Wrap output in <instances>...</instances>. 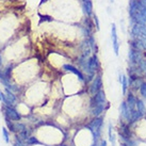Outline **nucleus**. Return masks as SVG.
<instances>
[{"label":"nucleus","instance_id":"20","mask_svg":"<svg viewBox=\"0 0 146 146\" xmlns=\"http://www.w3.org/2000/svg\"><path fill=\"white\" fill-rule=\"evenodd\" d=\"M2 135H3V140L5 143H9V134H8V131L5 128L2 129Z\"/></svg>","mask_w":146,"mask_h":146},{"label":"nucleus","instance_id":"8","mask_svg":"<svg viewBox=\"0 0 146 146\" xmlns=\"http://www.w3.org/2000/svg\"><path fill=\"white\" fill-rule=\"evenodd\" d=\"M119 112H121V115H122V117L126 121H128L129 119V115H130V111H129V108H128V105H127V102H123L119 106Z\"/></svg>","mask_w":146,"mask_h":146},{"label":"nucleus","instance_id":"25","mask_svg":"<svg viewBox=\"0 0 146 146\" xmlns=\"http://www.w3.org/2000/svg\"><path fill=\"white\" fill-rule=\"evenodd\" d=\"M21 135L23 139H27V137H28V131H27V130H24V131L21 132Z\"/></svg>","mask_w":146,"mask_h":146},{"label":"nucleus","instance_id":"31","mask_svg":"<svg viewBox=\"0 0 146 146\" xmlns=\"http://www.w3.org/2000/svg\"><path fill=\"white\" fill-rule=\"evenodd\" d=\"M46 1H47V0H41V4L44 3V2H46Z\"/></svg>","mask_w":146,"mask_h":146},{"label":"nucleus","instance_id":"28","mask_svg":"<svg viewBox=\"0 0 146 146\" xmlns=\"http://www.w3.org/2000/svg\"><path fill=\"white\" fill-rule=\"evenodd\" d=\"M100 146H107V141L106 140H102L100 142Z\"/></svg>","mask_w":146,"mask_h":146},{"label":"nucleus","instance_id":"3","mask_svg":"<svg viewBox=\"0 0 146 146\" xmlns=\"http://www.w3.org/2000/svg\"><path fill=\"white\" fill-rule=\"evenodd\" d=\"M106 105V94L105 92L100 90L96 95H94L92 100H91V109H93L97 106Z\"/></svg>","mask_w":146,"mask_h":146},{"label":"nucleus","instance_id":"7","mask_svg":"<svg viewBox=\"0 0 146 146\" xmlns=\"http://www.w3.org/2000/svg\"><path fill=\"white\" fill-rule=\"evenodd\" d=\"M63 69H65V70H68V72H72V73L75 74V75L79 78V80L83 81V79H84L83 75H82L81 72H80L79 69L76 68L75 66H73V65H69V64H65V65H63Z\"/></svg>","mask_w":146,"mask_h":146},{"label":"nucleus","instance_id":"5","mask_svg":"<svg viewBox=\"0 0 146 146\" xmlns=\"http://www.w3.org/2000/svg\"><path fill=\"white\" fill-rule=\"evenodd\" d=\"M111 38H112V45L115 54H118V49H119V44H118L117 33H116V26L115 24H112L111 27Z\"/></svg>","mask_w":146,"mask_h":146},{"label":"nucleus","instance_id":"4","mask_svg":"<svg viewBox=\"0 0 146 146\" xmlns=\"http://www.w3.org/2000/svg\"><path fill=\"white\" fill-rule=\"evenodd\" d=\"M102 76H97V77L94 79L93 83L91 84V88H90V93L91 95H96V94L102 90Z\"/></svg>","mask_w":146,"mask_h":146},{"label":"nucleus","instance_id":"24","mask_svg":"<svg viewBox=\"0 0 146 146\" xmlns=\"http://www.w3.org/2000/svg\"><path fill=\"white\" fill-rule=\"evenodd\" d=\"M0 102H7V98H5V95H3V94L0 92Z\"/></svg>","mask_w":146,"mask_h":146},{"label":"nucleus","instance_id":"27","mask_svg":"<svg viewBox=\"0 0 146 146\" xmlns=\"http://www.w3.org/2000/svg\"><path fill=\"white\" fill-rule=\"evenodd\" d=\"M43 21H51V18L49 16H44V17H42V19H41V23Z\"/></svg>","mask_w":146,"mask_h":146},{"label":"nucleus","instance_id":"21","mask_svg":"<svg viewBox=\"0 0 146 146\" xmlns=\"http://www.w3.org/2000/svg\"><path fill=\"white\" fill-rule=\"evenodd\" d=\"M140 37H145L146 38V27L145 26H142V27H141V34H140Z\"/></svg>","mask_w":146,"mask_h":146},{"label":"nucleus","instance_id":"13","mask_svg":"<svg viewBox=\"0 0 146 146\" xmlns=\"http://www.w3.org/2000/svg\"><path fill=\"white\" fill-rule=\"evenodd\" d=\"M83 10H84V13L86 15L92 14V12H93V3H92L91 0L86 1V2H83Z\"/></svg>","mask_w":146,"mask_h":146},{"label":"nucleus","instance_id":"14","mask_svg":"<svg viewBox=\"0 0 146 146\" xmlns=\"http://www.w3.org/2000/svg\"><path fill=\"white\" fill-rule=\"evenodd\" d=\"M108 137H109V141L111 142L112 146H115L116 140H115V135L112 132V124L111 123H109V125H108Z\"/></svg>","mask_w":146,"mask_h":146},{"label":"nucleus","instance_id":"16","mask_svg":"<svg viewBox=\"0 0 146 146\" xmlns=\"http://www.w3.org/2000/svg\"><path fill=\"white\" fill-rule=\"evenodd\" d=\"M5 94H7V95H5L7 97H5V98H8L5 104H8V105H11V104H13V102H15V96H14V94H13L9 89L5 90Z\"/></svg>","mask_w":146,"mask_h":146},{"label":"nucleus","instance_id":"17","mask_svg":"<svg viewBox=\"0 0 146 146\" xmlns=\"http://www.w3.org/2000/svg\"><path fill=\"white\" fill-rule=\"evenodd\" d=\"M121 84H122V88H123V93L125 94L126 91H127V88H128V79L126 76H123L122 77V82H121Z\"/></svg>","mask_w":146,"mask_h":146},{"label":"nucleus","instance_id":"1","mask_svg":"<svg viewBox=\"0 0 146 146\" xmlns=\"http://www.w3.org/2000/svg\"><path fill=\"white\" fill-rule=\"evenodd\" d=\"M102 117L100 116H98L96 117L94 121H92V123L90 124V130L93 132L94 134V138L95 140H97L99 138V135H100V131H102Z\"/></svg>","mask_w":146,"mask_h":146},{"label":"nucleus","instance_id":"11","mask_svg":"<svg viewBox=\"0 0 146 146\" xmlns=\"http://www.w3.org/2000/svg\"><path fill=\"white\" fill-rule=\"evenodd\" d=\"M127 105H128L129 111H132V110L135 109V105H137V98L134 97L131 93H129V94H128V96H127Z\"/></svg>","mask_w":146,"mask_h":146},{"label":"nucleus","instance_id":"18","mask_svg":"<svg viewBox=\"0 0 146 146\" xmlns=\"http://www.w3.org/2000/svg\"><path fill=\"white\" fill-rule=\"evenodd\" d=\"M138 42H139V45H140V47L146 50V38H145V37H140Z\"/></svg>","mask_w":146,"mask_h":146},{"label":"nucleus","instance_id":"12","mask_svg":"<svg viewBox=\"0 0 146 146\" xmlns=\"http://www.w3.org/2000/svg\"><path fill=\"white\" fill-rule=\"evenodd\" d=\"M135 108H137V110H138L142 115H145L146 114V107H145V105H144L143 100H141V99H137Z\"/></svg>","mask_w":146,"mask_h":146},{"label":"nucleus","instance_id":"29","mask_svg":"<svg viewBox=\"0 0 146 146\" xmlns=\"http://www.w3.org/2000/svg\"><path fill=\"white\" fill-rule=\"evenodd\" d=\"M95 18V21H96V27H97V29H99V23H98V19H97V17L95 16L94 17Z\"/></svg>","mask_w":146,"mask_h":146},{"label":"nucleus","instance_id":"2","mask_svg":"<svg viewBox=\"0 0 146 146\" xmlns=\"http://www.w3.org/2000/svg\"><path fill=\"white\" fill-rule=\"evenodd\" d=\"M98 67V58L96 54H93L90 58L86 64H85V70L90 74V75H95V70Z\"/></svg>","mask_w":146,"mask_h":146},{"label":"nucleus","instance_id":"15","mask_svg":"<svg viewBox=\"0 0 146 146\" xmlns=\"http://www.w3.org/2000/svg\"><path fill=\"white\" fill-rule=\"evenodd\" d=\"M104 110H105V105L97 106V107H95V108L92 109V115H94V116H99L104 112Z\"/></svg>","mask_w":146,"mask_h":146},{"label":"nucleus","instance_id":"6","mask_svg":"<svg viewBox=\"0 0 146 146\" xmlns=\"http://www.w3.org/2000/svg\"><path fill=\"white\" fill-rule=\"evenodd\" d=\"M5 113H7V117L9 119H12V121H19L21 119V114L17 112L16 110H14L13 108L7 107L5 108Z\"/></svg>","mask_w":146,"mask_h":146},{"label":"nucleus","instance_id":"30","mask_svg":"<svg viewBox=\"0 0 146 146\" xmlns=\"http://www.w3.org/2000/svg\"><path fill=\"white\" fill-rule=\"evenodd\" d=\"M119 146H126V144H125V143H121V144H119Z\"/></svg>","mask_w":146,"mask_h":146},{"label":"nucleus","instance_id":"22","mask_svg":"<svg viewBox=\"0 0 146 146\" xmlns=\"http://www.w3.org/2000/svg\"><path fill=\"white\" fill-rule=\"evenodd\" d=\"M90 45H91L92 49H95V47H96V45H95V41H94V37L93 36L90 37Z\"/></svg>","mask_w":146,"mask_h":146},{"label":"nucleus","instance_id":"23","mask_svg":"<svg viewBox=\"0 0 146 146\" xmlns=\"http://www.w3.org/2000/svg\"><path fill=\"white\" fill-rule=\"evenodd\" d=\"M140 66H141V68L143 69V70H146V61H140Z\"/></svg>","mask_w":146,"mask_h":146},{"label":"nucleus","instance_id":"26","mask_svg":"<svg viewBox=\"0 0 146 146\" xmlns=\"http://www.w3.org/2000/svg\"><path fill=\"white\" fill-rule=\"evenodd\" d=\"M37 141H36V139L35 138H30V139H28V143L29 144H32V143H36Z\"/></svg>","mask_w":146,"mask_h":146},{"label":"nucleus","instance_id":"32","mask_svg":"<svg viewBox=\"0 0 146 146\" xmlns=\"http://www.w3.org/2000/svg\"><path fill=\"white\" fill-rule=\"evenodd\" d=\"M82 1H83V2H86V1H89V0H82Z\"/></svg>","mask_w":146,"mask_h":146},{"label":"nucleus","instance_id":"9","mask_svg":"<svg viewBox=\"0 0 146 146\" xmlns=\"http://www.w3.org/2000/svg\"><path fill=\"white\" fill-rule=\"evenodd\" d=\"M128 58H129V60L131 63H138V62L140 63V61H141L138 50H135V49H133V48H131L129 50V52H128Z\"/></svg>","mask_w":146,"mask_h":146},{"label":"nucleus","instance_id":"10","mask_svg":"<svg viewBox=\"0 0 146 146\" xmlns=\"http://www.w3.org/2000/svg\"><path fill=\"white\" fill-rule=\"evenodd\" d=\"M143 115L140 112H139L138 110H132V111H130V115H129V119H128V123L129 124H133V123L138 122L140 118L142 117Z\"/></svg>","mask_w":146,"mask_h":146},{"label":"nucleus","instance_id":"19","mask_svg":"<svg viewBox=\"0 0 146 146\" xmlns=\"http://www.w3.org/2000/svg\"><path fill=\"white\" fill-rule=\"evenodd\" d=\"M140 92L142 94V96L144 98H146V83H142L140 86Z\"/></svg>","mask_w":146,"mask_h":146},{"label":"nucleus","instance_id":"33","mask_svg":"<svg viewBox=\"0 0 146 146\" xmlns=\"http://www.w3.org/2000/svg\"><path fill=\"white\" fill-rule=\"evenodd\" d=\"M0 64H1V57H0Z\"/></svg>","mask_w":146,"mask_h":146}]
</instances>
